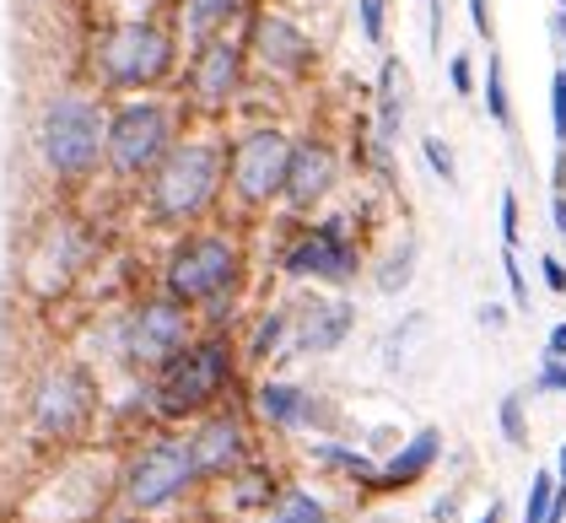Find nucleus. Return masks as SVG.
<instances>
[{
  "label": "nucleus",
  "mask_w": 566,
  "mask_h": 523,
  "mask_svg": "<svg viewBox=\"0 0 566 523\" xmlns=\"http://www.w3.org/2000/svg\"><path fill=\"white\" fill-rule=\"evenodd\" d=\"M502 249H518V195L502 189Z\"/></svg>",
  "instance_id": "34"
},
{
  "label": "nucleus",
  "mask_w": 566,
  "mask_h": 523,
  "mask_svg": "<svg viewBox=\"0 0 566 523\" xmlns=\"http://www.w3.org/2000/svg\"><path fill=\"white\" fill-rule=\"evenodd\" d=\"M232 480H238V502H243V508H260V502H270V496H275V480H270V470H264V464H243Z\"/></svg>",
  "instance_id": "27"
},
{
  "label": "nucleus",
  "mask_w": 566,
  "mask_h": 523,
  "mask_svg": "<svg viewBox=\"0 0 566 523\" xmlns=\"http://www.w3.org/2000/svg\"><path fill=\"white\" fill-rule=\"evenodd\" d=\"M545 356H551V362H566V318L556 324V330H551V341H545Z\"/></svg>",
  "instance_id": "37"
},
{
  "label": "nucleus",
  "mask_w": 566,
  "mask_h": 523,
  "mask_svg": "<svg viewBox=\"0 0 566 523\" xmlns=\"http://www.w3.org/2000/svg\"><path fill=\"white\" fill-rule=\"evenodd\" d=\"M189 448H195L200 480L238 475L243 464H254V442H249V427H243L238 410H211V416H200V427L189 432Z\"/></svg>",
  "instance_id": "14"
},
{
  "label": "nucleus",
  "mask_w": 566,
  "mask_h": 523,
  "mask_svg": "<svg viewBox=\"0 0 566 523\" xmlns=\"http://www.w3.org/2000/svg\"><path fill=\"white\" fill-rule=\"evenodd\" d=\"M437 459H442V432H437V427H421V432L410 437L405 448H394V459L378 470V485H373V491H399V485H416V480L427 475Z\"/></svg>",
  "instance_id": "18"
},
{
  "label": "nucleus",
  "mask_w": 566,
  "mask_h": 523,
  "mask_svg": "<svg viewBox=\"0 0 566 523\" xmlns=\"http://www.w3.org/2000/svg\"><path fill=\"white\" fill-rule=\"evenodd\" d=\"M178 140V108L168 97L135 92L119 108H108V151L103 168L114 178H151V168L174 151Z\"/></svg>",
  "instance_id": "6"
},
{
  "label": "nucleus",
  "mask_w": 566,
  "mask_h": 523,
  "mask_svg": "<svg viewBox=\"0 0 566 523\" xmlns=\"http://www.w3.org/2000/svg\"><path fill=\"white\" fill-rule=\"evenodd\" d=\"M281 270H286L292 281H324V286H346V281H356L361 249H356V238H350V221L329 217V221L303 227V232L286 243Z\"/></svg>",
  "instance_id": "10"
},
{
  "label": "nucleus",
  "mask_w": 566,
  "mask_h": 523,
  "mask_svg": "<svg viewBox=\"0 0 566 523\" xmlns=\"http://www.w3.org/2000/svg\"><path fill=\"white\" fill-rule=\"evenodd\" d=\"M539 275H545V286H551L556 297H566V264L556 260V254H545V260H539Z\"/></svg>",
  "instance_id": "36"
},
{
  "label": "nucleus",
  "mask_w": 566,
  "mask_h": 523,
  "mask_svg": "<svg viewBox=\"0 0 566 523\" xmlns=\"http://www.w3.org/2000/svg\"><path fill=\"white\" fill-rule=\"evenodd\" d=\"M292 146H297V140L281 130V125H254V130H243L232 140V151H227V184H232V195H238L249 211H260V206L286 195Z\"/></svg>",
  "instance_id": "9"
},
{
  "label": "nucleus",
  "mask_w": 566,
  "mask_h": 523,
  "mask_svg": "<svg viewBox=\"0 0 566 523\" xmlns=\"http://www.w3.org/2000/svg\"><path fill=\"white\" fill-rule=\"evenodd\" d=\"M475 523H502V502H485V513Z\"/></svg>",
  "instance_id": "42"
},
{
  "label": "nucleus",
  "mask_w": 566,
  "mask_h": 523,
  "mask_svg": "<svg viewBox=\"0 0 566 523\" xmlns=\"http://www.w3.org/2000/svg\"><path fill=\"white\" fill-rule=\"evenodd\" d=\"M92 405H97V384H92L87 367H49L33 389L28 421L49 442H71L92 421Z\"/></svg>",
  "instance_id": "11"
},
{
  "label": "nucleus",
  "mask_w": 566,
  "mask_h": 523,
  "mask_svg": "<svg viewBox=\"0 0 566 523\" xmlns=\"http://www.w3.org/2000/svg\"><path fill=\"white\" fill-rule=\"evenodd\" d=\"M496 416H502V437H507L513 448H523V442H528V427H523V394L518 389L502 394V410H496Z\"/></svg>",
  "instance_id": "29"
},
{
  "label": "nucleus",
  "mask_w": 566,
  "mask_h": 523,
  "mask_svg": "<svg viewBox=\"0 0 566 523\" xmlns=\"http://www.w3.org/2000/svg\"><path fill=\"white\" fill-rule=\"evenodd\" d=\"M405 108H410V82H405V65L389 54L384 71H378V151H389L394 140H399Z\"/></svg>",
  "instance_id": "20"
},
{
  "label": "nucleus",
  "mask_w": 566,
  "mask_h": 523,
  "mask_svg": "<svg viewBox=\"0 0 566 523\" xmlns=\"http://www.w3.org/2000/svg\"><path fill=\"white\" fill-rule=\"evenodd\" d=\"M313 459L324 464V470H340V475H356L361 485H378V464L367 459V453H356L346 442H318L313 448Z\"/></svg>",
  "instance_id": "23"
},
{
  "label": "nucleus",
  "mask_w": 566,
  "mask_h": 523,
  "mask_svg": "<svg viewBox=\"0 0 566 523\" xmlns=\"http://www.w3.org/2000/svg\"><path fill=\"white\" fill-rule=\"evenodd\" d=\"M221 178H227V146L217 135H178L174 151L146 178V211L163 227H189L217 206Z\"/></svg>",
  "instance_id": "2"
},
{
  "label": "nucleus",
  "mask_w": 566,
  "mask_h": 523,
  "mask_svg": "<svg viewBox=\"0 0 566 523\" xmlns=\"http://www.w3.org/2000/svg\"><path fill=\"white\" fill-rule=\"evenodd\" d=\"M427 11H432V49H442V22H448V11H442V0H427Z\"/></svg>",
  "instance_id": "38"
},
{
  "label": "nucleus",
  "mask_w": 566,
  "mask_h": 523,
  "mask_svg": "<svg viewBox=\"0 0 566 523\" xmlns=\"http://www.w3.org/2000/svg\"><path fill=\"white\" fill-rule=\"evenodd\" d=\"M551 135H556V151H566V71L551 76Z\"/></svg>",
  "instance_id": "31"
},
{
  "label": "nucleus",
  "mask_w": 566,
  "mask_h": 523,
  "mask_svg": "<svg viewBox=\"0 0 566 523\" xmlns=\"http://www.w3.org/2000/svg\"><path fill=\"white\" fill-rule=\"evenodd\" d=\"M410 275H416V243L405 238V243L394 249L389 260H384V270H378V281H373V286L394 297V292H405V286H410Z\"/></svg>",
  "instance_id": "25"
},
{
  "label": "nucleus",
  "mask_w": 566,
  "mask_h": 523,
  "mask_svg": "<svg viewBox=\"0 0 566 523\" xmlns=\"http://www.w3.org/2000/svg\"><path fill=\"white\" fill-rule=\"evenodd\" d=\"M356 307L346 297H313L303 313H292V351L297 356H329L346 346Z\"/></svg>",
  "instance_id": "16"
},
{
  "label": "nucleus",
  "mask_w": 566,
  "mask_h": 523,
  "mask_svg": "<svg viewBox=\"0 0 566 523\" xmlns=\"http://www.w3.org/2000/svg\"><path fill=\"white\" fill-rule=\"evenodd\" d=\"M480 324H485V330H502V324H507V307L485 303V307H480Z\"/></svg>",
  "instance_id": "39"
},
{
  "label": "nucleus",
  "mask_w": 566,
  "mask_h": 523,
  "mask_svg": "<svg viewBox=\"0 0 566 523\" xmlns=\"http://www.w3.org/2000/svg\"><path fill=\"white\" fill-rule=\"evenodd\" d=\"M356 28L367 44H384L389 33V0H356Z\"/></svg>",
  "instance_id": "28"
},
{
  "label": "nucleus",
  "mask_w": 566,
  "mask_h": 523,
  "mask_svg": "<svg viewBox=\"0 0 566 523\" xmlns=\"http://www.w3.org/2000/svg\"><path fill=\"white\" fill-rule=\"evenodd\" d=\"M562 11H566V0H562Z\"/></svg>",
  "instance_id": "44"
},
{
  "label": "nucleus",
  "mask_w": 566,
  "mask_h": 523,
  "mask_svg": "<svg viewBox=\"0 0 566 523\" xmlns=\"http://www.w3.org/2000/svg\"><path fill=\"white\" fill-rule=\"evenodd\" d=\"M448 87L459 92V97H470V92H475V54H470V49L448 54Z\"/></svg>",
  "instance_id": "30"
},
{
  "label": "nucleus",
  "mask_w": 566,
  "mask_h": 523,
  "mask_svg": "<svg viewBox=\"0 0 566 523\" xmlns=\"http://www.w3.org/2000/svg\"><path fill=\"white\" fill-rule=\"evenodd\" d=\"M551 221H556V232L566 238V195H551Z\"/></svg>",
  "instance_id": "40"
},
{
  "label": "nucleus",
  "mask_w": 566,
  "mask_h": 523,
  "mask_svg": "<svg viewBox=\"0 0 566 523\" xmlns=\"http://www.w3.org/2000/svg\"><path fill=\"white\" fill-rule=\"evenodd\" d=\"M485 114L496 130H513V92H507V71H502L496 49L485 54Z\"/></svg>",
  "instance_id": "22"
},
{
  "label": "nucleus",
  "mask_w": 566,
  "mask_h": 523,
  "mask_svg": "<svg viewBox=\"0 0 566 523\" xmlns=\"http://www.w3.org/2000/svg\"><path fill=\"white\" fill-rule=\"evenodd\" d=\"M195 335H200L195 330V307H184L178 297L157 292V297H140L130 307V318L119 324V356H125V367L163 373Z\"/></svg>",
  "instance_id": "8"
},
{
  "label": "nucleus",
  "mask_w": 566,
  "mask_h": 523,
  "mask_svg": "<svg viewBox=\"0 0 566 523\" xmlns=\"http://www.w3.org/2000/svg\"><path fill=\"white\" fill-rule=\"evenodd\" d=\"M39 157L60 184H82L103 168L108 151V108L92 92H54L39 108Z\"/></svg>",
  "instance_id": "3"
},
{
  "label": "nucleus",
  "mask_w": 566,
  "mask_h": 523,
  "mask_svg": "<svg viewBox=\"0 0 566 523\" xmlns=\"http://www.w3.org/2000/svg\"><path fill=\"white\" fill-rule=\"evenodd\" d=\"M238 286H243V243L232 232H189L163 264V292L184 307H206L211 324H221Z\"/></svg>",
  "instance_id": "4"
},
{
  "label": "nucleus",
  "mask_w": 566,
  "mask_h": 523,
  "mask_svg": "<svg viewBox=\"0 0 566 523\" xmlns=\"http://www.w3.org/2000/svg\"><path fill=\"white\" fill-rule=\"evenodd\" d=\"M249 82V44L232 39V33H217L206 44H195L189 54V71H184V92L200 114H221L227 103H238V92Z\"/></svg>",
  "instance_id": "12"
},
{
  "label": "nucleus",
  "mask_w": 566,
  "mask_h": 523,
  "mask_svg": "<svg viewBox=\"0 0 566 523\" xmlns=\"http://www.w3.org/2000/svg\"><path fill=\"white\" fill-rule=\"evenodd\" d=\"M556 485H562V480L551 475V470H534V480H528V502H523V523H545L551 502H556Z\"/></svg>",
  "instance_id": "26"
},
{
  "label": "nucleus",
  "mask_w": 566,
  "mask_h": 523,
  "mask_svg": "<svg viewBox=\"0 0 566 523\" xmlns=\"http://www.w3.org/2000/svg\"><path fill=\"white\" fill-rule=\"evenodd\" d=\"M200 480V464H195V448L189 437H151L135 448V459L125 464V508L130 513H163L174 508L178 496Z\"/></svg>",
  "instance_id": "7"
},
{
  "label": "nucleus",
  "mask_w": 566,
  "mask_h": 523,
  "mask_svg": "<svg viewBox=\"0 0 566 523\" xmlns=\"http://www.w3.org/2000/svg\"><path fill=\"white\" fill-rule=\"evenodd\" d=\"M335 178H340V157H335V146L329 140H318V135H307L292 146V168H286V206L292 211H313L329 189H335Z\"/></svg>",
  "instance_id": "15"
},
{
  "label": "nucleus",
  "mask_w": 566,
  "mask_h": 523,
  "mask_svg": "<svg viewBox=\"0 0 566 523\" xmlns=\"http://www.w3.org/2000/svg\"><path fill=\"white\" fill-rule=\"evenodd\" d=\"M238 17H249V0H178V33L189 49L227 33Z\"/></svg>",
  "instance_id": "19"
},
{
  "label": "nucleus",
  "mask_w": 566,
  "mask_h": 523,
  "mask_svg": "<svg viewBox=\"0 0 566 523\" xmlns=\"http://www.w3.org/2000/svg\"><path fill=\"white\" fill-rule=\"evenodd\" d=\"M97 60V82L114 92H157L178 65V33L157 17H135L103 28V39L92 49Z\"/></svg>",
  "instance_id": "5"
},
{
  "label": "nucleus",
  "mask_w": 566,
  "mask_h": 523,
  "mask_svg": "<svg viewBox=\"0 0 566 523\" xmlns=\"http://www.w3.org/2000/svg\"><path fill=\"white\" fill-rule=\"evenodd\" d=\"M270 523H329V513H324V502L313 491H281Z\"/></svg>",
  "instance_id": "24"
},
{
  "label": "nucleus",
  "mask_w": 566,
  "mask_h": 523,
  "mask_svg": "<svg viewBox=\"0 0 566 523\" xmlns=\"http://www.w3.org/2000/svg\"><path fill=\"white\" fill-rule=\"evenodd\" d=\"M556 480L566 485V442H562V459H556Z\"/></svg>",
  "instance_id": "43"
},
{
  "label": "nucleus",
  "mask_w": 566,
  "mask_h": 523,
  "mask_svg": "<svg viewBox=\"0 0 566 523\" xmlns=\"http://www.w3.org/2000/svg\"><path fill=\"white\" fill-rule=\"evenodd\" d=\"M421 151H427V163H432V174L442 178V184H459L453 151H448V140H442V135H427V140H421Z\"/></svg>",
  "instance_id": "32"
},
{
  "label": "nucleus",
  "mask_w": 566,
  "mask_h": 523,
  "mask_svg": "<svg viewBox=\"0 0 566 523\" xmlns=\"http://www.w3.org/2000/svg\"><path fill=\"white\" fill-rule=\"evenodd\" d=\"M254 405H260V416L275 432H303V427L324 421V399L303 389V384H292V378H264L254 389Z\"/></svg>",
  "instance_id": "17"
},
{
  "label": "nucleus",
  "mask_w": 566,
  "mask_h": 523,
  "mask_svg": "<svg viewBox=\"0 0 566 523\" xmlns=\"http://www.w3.org/2000/svg\"><path fill=\"white\" fill-rule=\"evenodd\" d=\"M232 384H238V346L227 330H206L163 373H151V410L163 421H195L221 410Z\"/></svg>",
  "instance_id": "1"
},
{
  "label": "nucleus",
  "mask_w": 566,
  "mask_h": 523,
  "mask_svg": "<svg viewBox=\"0 0 566 523\" xmlns=\"http://www.w3.org/2000/svg\"><path fill=\"white\" fill-rule=\"evenodd\" d=\"M551 28H556V44H562V60H566V11H556V22H551ZM566 71V65H562Z\"/></svg>",
  "instance_id": "41"
},
{
  "label": "nucleus",
  "mask_w": 566,
  "mask_h": 523,
  "mask_svg": "<svg viewBox=\"0 0 566 523\" xmlns=\"http://www.w3.org/2000/svg\"><path fill=\"white\" fill-rule=\"evenodd\" d=\"M292 351V307H270L260 324H254V341H249V362H275Z\"/></svg>",
  "instance_id": "21"
},
{
  "label": "nucleus",
  "mask_w": 566,
  "mask_h": 523,
  "mask_svg": "<svg viewBox=\"0 0 566 523\" xmlns=\"http://www.w3.org/2000/svg\"><path fill=\"white\" fill-rule=\"evenodd\" d=\"M502 270H507V292H513V307H528V281L518 270V249H502Z\"/></svg>",
  "instance_id": "33"
},
{
  "label": "nucleus",
  "mask_w": 566,
  "mask_h": 523,
  "mask_svg": "<svg viewBox=\"0 0 566 523\" xmlns=\"http://www.w3.org/2000/svg\"><path fill=\"white\" fill-rule=\"evenodd\" d=\"M249 60H260L270 76H281V82H303L307 71L318 65V49L307 39L303 28L292 22V17H281V11H254L249 17Z\"/></svg>",
  "instance_id": "13"
},
{
  "label": "nucleus",
  "mask_w": 566,
  "mask_h": 523,
  "mask_svg": "<svg viewBox=\"0 0 566 523\" xmlns=\"http://www.w3.org/2000/svg\"><path fill=\"white\" fill-rule=\"evenodd\" d=\"M470 22H475V33L491 44L496 39V17H491V0H470Z\"/></svg>",
  "instance_id": "35"
}]
</instances>
